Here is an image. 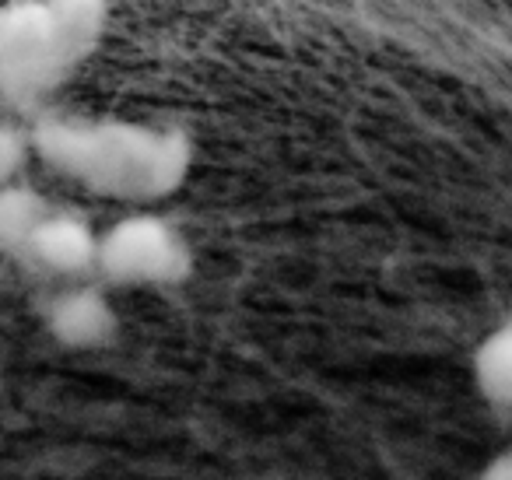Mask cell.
Returning a JSON list of instances; mask_svg holds the SVG:
<instances>
[{
  "label": "cell",
  "mask_w": 512,
  "mask_h": 480,
  "mask_svg": "<svg viewBox=\"0 0 512 480\" xmlns=\"http://www.w3.org/2000/svg\"><path fill=\"white\" fill-rule=\"evenodd\" d=\"M477 480H512V452H502V456L491 459Z\"/></svg>",
  "instance_id": "obj_10"
},
{
  "label": "cell",
  "mask_w": 512,
  "mask_h": 480,
  "mask_svg": "<svg viewBox=\"0 0 512 480\" xmlns=\"http://www.w3.org/2000/svg\"><path fill=\"white\" fill-rule=\"evenodd\" d=\"M57 32L43 0H15L0 8V95L18 109H32L67 78Z\"/></svg>",
  "instance_id": "obj_2"
},
{
  "label": "cell",
  "mask_w": 512,
  "mask_h": 480,
  "mask_svg": "<svg viewBox=\"0 0 512 480\" xmlns=\"http://www.w3.org/2000/svg\"><path fill=\"white\" fill-rule=\"evenodd\" d=\"M95 270L109 284H176L190 274V249L169 221L130 214L99 235Z\"/></svg>",
  "instance_id": "obj_3"
},
{
  "label": "cell",
  "mask_w": 512,
  "mask_h": 480,
  "mask_svg": "<svg viewBox=\"0 0 512 480\" xmlns=\"http://www.w3.org/2000/svg\"><path fill=\"white\" fill-rule=\"evenodd\" d=\"M67 64H81L99 46L109 22V0H43Z\"/></svg>",
  "instance_id": "obj_6"
},
{
  "label": "cell",
  "mask_w": 512,
  "mask_h": 480,
  "mask_svg": "<svg viewBox=\"0 0 512 480\" xmlns=\"http://www.w3.org/2000/svg\"><path fill=\"white\" fill-rule=\"evenodd\" d=\"M29 137L43 162L113 200L169 197L193 165L186 134L123 120H43Z\"/></svg>",
  "instance_id": "obj_1"
},
{
  "label": "cell",
  "mask_w": 512,
  "mask_h": 480,
  "mask_svg": "<svg viewBox=\"0 0 512 480\" xmlns=\"http://www.w3.org/2000/svg\"><path fill=\"white\" fill-rule=\"evenodd\" d=\"M116 309L99 288H67L46 309V330L53 340L71 351H92V347H106L116 337Z\"/></svg>",
  "instance_id": "obj_4"
},
{
  "label": "cell",
  "mask_w": 512,
  "mask_h": 480,
  "mask_svg": "<svg viewBox=\"0 0 512 480\" xmlns=\"http://www.w3.org/2000/svg\"><path fill=\"white\" fill-rule=\"evenodd\" d=\"M46 214H50V204L39 190L18 179L0 186V249H25Z\"/></svg>",
  "instance_id": "obj_8"
},
{
  "label": "cell",
  "mask_w": 512,
  "mask_h": 480,
  "mask_svg": "<svg viewBox=\"0 0 512 480\" xmlns=\"http://www.w3.org/2000/svg\"><path fill=\"white\" fill-rule=\"evenodd\" d=\"M474 386L484 403L512 410V319L498 323L474 351Z\"/></svg>",
  "instance_id": "obj_7"
},
{
  "label": "cell",
  "mask_w": 512,
  "mask_h": 480,
  "mask_svg": "<svg viewBox=\"0 0 512 480\" xmlns=\"http://www.w3.org/2000/svg\"><path fill=\"white\" fill-rule=\"evenodd\" d=\"M32 151V137L18 130L15 123L0 120V186H8L25 169V158Z\"/></svg>",
  "instance_id": "obj_9"
},
{
  "label": "cell",
  "mask_w": 512,
  "mask_h": 480,
  "mask_svg": "<svg viewBox=\"0 0 512 480\" xmlns=\"http://www.w3.org/2000/svg\"><path fill=\"white\" fill-rule=\"evenodd\" d=\"M36 267L50 270L57 277H81L95 270L99 260V235L92 232L85 218L78 214L50 211L43 225L32 232V239L22 249Z\"/></svg>",
  "instance_id": "obj_5"
}]
</instances>
